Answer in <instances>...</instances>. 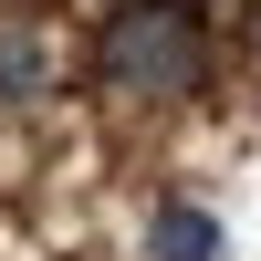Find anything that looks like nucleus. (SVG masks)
<instances>
[{
	"instance_id": "nucleus-1",
	"label": "nucleus",
	"mask_w": 261,
	"mask_h": 261,
	"mask_svg": "<svg viewBox=\"0 0 261 261\" xmlns=\"http://www.w3.org/2000/svg\"><path fill=\"white\" fill-rule=\"evenodd\" d=\"M94 73L115 84V94H136V105H178V94H199V73H209V32H199L188 0H125L94 32Z\"/></svg>"
},
{
	"instance_id": "nucleus-2",
	"label": "nucleus",
	"mask_w": 261,
	"mask_h": 261,
	"mask_svg": "<svg viewBox=\"0 0 261 261\" xmlns=\"http://www.w3.org/2000/svg\"><path fill=\"white\" fill-rule=\"evenodd\" d=\"M146 261H220V220L188 199H167L157 220H146Z\"/></svg>"
},
{
	"instance_id": "nucleus-3",
	"label": "nucleus",
	"mask_w": 261,
	"mask_h": 261,
	"mask_svg": "<svg viewBox=\"0 0 261 261\" xmlns=\"http://www.w3.org/2000/svg\"><path fill=\"white\" fill-rule=\"evenodd\" d=\"M42 84H53V53L32 32H0V105H32Z\"/></svg>"
}]
</instances>
